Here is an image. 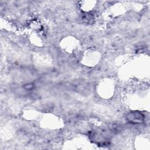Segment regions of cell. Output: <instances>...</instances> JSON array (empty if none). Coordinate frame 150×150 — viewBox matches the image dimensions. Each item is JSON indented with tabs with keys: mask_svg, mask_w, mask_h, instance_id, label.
<instances>
[{
	"mask_svg": "<svg viewBox=\"0 0 150 150\" xmlns=\"http://www.w3.org/2000/svg\"><path fill=\"white\" fill-rule=\"evenodd\" d=\"M127 120L131 122L140 123L144 121V116L139 112H132L129 113L127 116Z\"/></svg>",
	"mask_w": 150,
	"mask_h": 150,
	"instance_id": "1",
	"label": "cell"
}]
</instances>
